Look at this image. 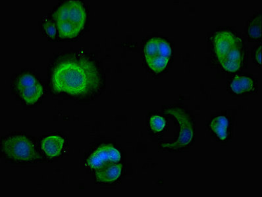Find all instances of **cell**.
Segmentation results:
<instances>
[{
	"label": "cell",
	"instance_id": "13",
	"mask_svg": "<svg viewBox=\"0 0 262 197\" xmlns=\"http://www.w3.org/2000/svg\"><path fill=\"white\" fill-rule=\"evenodd\" d=\"M261 16L255 18L248 28V34L254 39L260 38L261 36Z\"/></svg>",
	"mask_w": 262,
	"mask_h": 197
},
{
	"label": "cell",
	"instance_id": "6",
	"mask_svg": "<svg viewBox=\"0 0 262 197\" xmlns=\"http://www.w3.org/2000/svg\"><path fill=\"white\" fill-rule=\"evenodd\" d=\"M165 113L173 116L176 118L180 127V132L174 143H164L161 146L164 149L177 150L189 145L194 137V128L190 116L185 111L179 107L165 109Z\"/></svg>",
	"mask_w": 262,
	"mask_h": 197
},
{
	"label": "cell",
	"instance_id": "7",
	"mask_svg": "<svg viewBox=\"0 0 262 197\" xmlns=\"http://www.w3.org/2000/svg\"><path fill=\"white\" fill-rule=\"evenodd\" d=\"M17 88L23 100L29 105L37 102L43 93V88L40 82L29 74H25L18 80Z\"/></svg>",
	"mask_w": 262,
	"mask_h": 197
},
{
	"label": "cell",
	"instance_id": "16",
	"mask_svg": "<svg viewBox=\"0 0 262 197\" xmlns=\"http://www.w3.org/2000/svg\"><path fill=\"white\" fill-rule=\"evenodd\" d=\"M256 59L259 65L261 64V46H259L258 49L257 50L256 54Z\"/></svg>",
	"mask_w": 262,
	"mask_h": 197
},
{
	"label": "cell",
	"instance_id": "3",
	"mask_svg": "<svg viewBox=\"0 0 262 197\" xmlns=\"http://www.w3.org/2000/svg\"><path fill=\"white\" fill-rule=\"evenodd\" d=\"M213 42L218 60L224 69L231 72L240 69L244 57L241 39L231 32L221 31L215 34Z\"/></svg>",
	"mask_w": 262,
	"mask_h": 197
},
{
	"label": "cell",
	"instance_id": "9",
	"mask_svg": "<svg viewBox=\"0 0 262 197\" xmlns=\"http://www.w3.org/2000/svg\"><path fill=\"white\" fill-rule=\"evenodd\" d=\"M122 165L110 164L99 168L96 174V180L102 183H112L120 177Z\"/></svg>",
	"mask_w": 262,
	"mask_h": 197
},
{
	"label": "cell",
	"instance_id": "2",
	"mask_svg": "<svg viewBox=\"0 0 262 197\" xmlns=\"http://www.w3.org/2000/svg\"><path fill=\"white\" fill-rule=\"evenodd\" d=\"M54 19L61 38H75L84 28L86 11L79 2H66L54 13Z\"/></svg>",
	"mask_w": 262,
	"mask_h": 197
},
{
	"label": "cell",
	"instance_id": "8",
	"mask_svg": "<svg viewBox=\"0 0 262 197\" xmlns=\"http://www.w3.org/2000/svg\"><path fill=\"white\" fill-rule=\"evenodd\" d=\"M121 159V153L112 145H103L91 155L87 164L94 169H99L105 165L118 163Z\"/></svg>",
	"mask_w": 262,
	"mask_h": 197
},
{
	"label": "cell",
	"instance_id": "5",
	"mask_svg": "<svg viewBox=\"0 0 262 197\" xmlns=\"http://www.w3.org/2000/svg\"><path fill=\"white\" fill-rule=\"evenodd\" d=\"M2 150L9 158L18 161H31L38 158L33 143L24 136L6 139L2 143Z\"/></svg>",
	"mask_w": 262,
	"mask_h": 197
},
{
	"label": "cell",
	"instance_id": "1",
	"mask_svg": "<svg viewBox=\"0 0 262 197\" xmlns=\"http://www.w3.org/2000/svg\"><path fill=\"white\" fill-rule=\"evenodd\" d=\"M52 84L56 92L82 97L98 90L100 77L93 61L73 55L62 59L55 66Z\"/></svg>",
	"mask_w": 262,
	"mask_h": 197
},
{
	"label": "cell",
	"instance_id": "11",
	"mask_svg": "<svg viewBox=\"0 0 262 197\" xmlns=\"http://www.w3.org/2000/svg\"><path fill=\"white\" fill-rule=\"evenodd\" d=\"M231 88L236 94L247 92L254 88V81L244 76H236L231 82Z\"/></svg>",
	"mask_w": 262,
	"mask_h": 197
},
{
	"label": "cell",
	"instance_id": "12",
	"mask_svg": "<svg viewBox=\"0 0 262 197\" xmlns=\"http://www.w3.org/2000/svg\"><path fill=\"white\" fill-rule=\"evenodd\" d=\"M229 122L225 116H218L211 121V128L213 132L215 133L219 138L225 140L227 139V128H228Z\"/></svg>",
	"mask_w": 262,
	"mask_h": 197
},
{
	"label": "cell",
	"instance_id": "4",
	"mask_svg": "<svg viewBox=\"0 0 262 197\" xmlns=\"http://www.w3.org/2000/svg\"><path fill=\"white\" fill-rule=\"evenodd\" d=\"M171 56V47L168 43L162 38L151 39L144 47L146 63L149 67L156 73L165 69Z\"/></svg>",
	"mask_w": 262,
	"mask_h": 197
},
{
	"label": "cell",
	"instance_id": "14",
	"mask_svg": "<svg viewBox=\"0 0 262 197\" xmlns=\"http://www.w3.org/2000/svg\"><path fill=\"white\" fill-rule=\"evenodd\" d=\"M150 126L153 131L162 132L165 127V121L160 116H153L150 119Z\"/></svg>",
	"mask_w": 262,
	"mask_h": 197
},
{
	"label": "cell",
	"instance_id": "10",
	"mask_svg": "<svg viewBox=\"0 0 262 197\" xmlns=\"http://www.w3.org/2000/svg\"><path fill=\"white\" fill-rule=\"evenodd\" d=\"M65 141L60 136H50L43 139L42 149L45 154L50 158L61 154Z\"/></svg>",
	"mask_w": 262,
	"mask_h": 197
},
{
	"label": "cell",
	"instance_id": "15",
	"mask_svg": "<svg viewBox=\"0 0 262 197\" xmlns=\"http://www.w3.org/2000/svg\"><path fill=\"white\" fill-rule=\"evenodd\" d=\"M43 29H45L46 33L50 38H54L56 35L57 30L55 24L51 21L46 22L43 24Z\"/></svg>",
	"mask_w": 262,
	"mask_h": 197
}]
</instances>
